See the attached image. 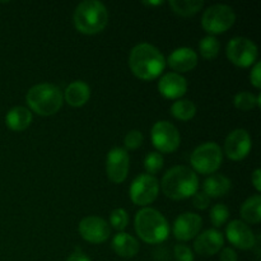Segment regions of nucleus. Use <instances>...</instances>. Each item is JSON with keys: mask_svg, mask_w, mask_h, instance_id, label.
<instances>
[{"mask_svg": "<svg viewBox=\"0 0 261 261\" xmlns=\"http://www.w3.org/2000/svg\"><path fill=\"white\" fill-rule=\"evenodd\" d=\"M129 66L133 74L142 81H153L165 70L166 59L155 46L143 42L130 51Z\"/></svg>", "mask_w": 261, "mask_h": 261, "instance_id": "nucleus-1", "label": "nucleus"}, {"mask_svg": "<svg viewBox=\"0 0 261 261\" xmlns=\"http://www.w3.org/2000/svg\"><path fill=\"white\" fill-rule=\"evenodd\" d=\"M161 188L163 194L173 200L188 199L198 191V175L188 166H175L165 173Z\"/></svg>", "mask_w": 261, "mask_h": 261, "instance_id": "nucleus-2", "label": "nucleus"}, {"mask_svg": "<svg viewBox=\"0 0 261 261\" xmlns=\"http://www.w3.org/2000/svg\"><path fill=\"white\" fill-rule=\"evenodd\" d=\"M135 232L140 240L150 245L166 241L170 234L167 219L154 208H143L135 216Z\"/></svg>", "mask_w": 261, "mask_h": 261, "instance_id": "nucleus-3", "label": "nucleus"}, {"mask_svg": "<svg viewBox=\"0 0 261 261\" xmlns=\"http://www.w3.org/2000/svg\"><path fill=\"white\" fill-rule=\"evenodd\" d=\"M74 25L84 35L102 32L109 23V12L103 3L98 0H86L78 4L73 15Z\"/></svg>", "mask_w": 261, "mask_h": 261, "instance_id": "nucleus-4", "label": "nucleus"}, {"mask_svg": "<svg viewBox=\"0 0 261 261\" xmlns=\"http://www.w3.org/2000/svg\"><path fill=\"white\" fill-rule=\"evenodd\" d=\"M30 111L41 116H51L61 109L64 102L63 93L56 86L50 83H41L33 86L25 96Z\"/></svg>", "mask_w": 261, "mask_h": 261, "instance_id": "nucleus-5", "label": "nucleus"}, {"mask_svg": "<svg viewBox=\"0 0 261 261\" xmlns=\"http://www.w3.org/2000/svg\"><path fill=\"white\" fill-rule=\"evenodd\" d=\"M223 152L221 147L214 142H206L194 149L190 155V163L194 172L200 175H211L214 173L222 165Z\"/></svg>", "mask_w": 261, "mask_h": 261, "instance_id": "nucleus-6", "label": "nucleus"}, {"mask_svg": "<svg viewBox=\"0 0 261 261\" xmlns=\"http://www.w3.org/2000/svg\"><path fill=\"white\" fill-rule=\"evenodd\" d=\"M236 20L234 10L229 5L214 4L204 12L201 17V25L212 35H219L228 31Z\"/></svg>", "mask_w": 261, "mask_h": 261, "instance_id": "nucleus-7", "label": "nucleus"}, {"mask_svg": "<svg viewBox=\"0 0 261 261\" xmlns=\"http://www.w3.org/2000/svg\"><path fill=\"white\" fill-rule=\"evenodd\" d=\"M227 58L240 68H249L257 60V46L246 37H233L227 43Z\"/></svg>", "mask_w": 261, "mask_h": 261, "instance_id": "nucleus-8", "label": "nucleus"}, {"mask_svg": "<svg viewBox=\"0 0 261 261\" xmlns=\"http://www.w3.org/2000/svg\"><path fill=\"white\" fill-rule=\"evenodd\" d=\"M150 138L158 153H173L177 150L181 143L177 127L166 120H161L153 125Z\"/></svg>", "mask_w": 261, "mask_h": 261, "instance_id": "nucleus-9", "label": "nucleus"}, {"mask_svg": "<svg viewBox=\"0 0 261 261\" xmlns=\"http://www.w3.org/2000/svg\"><path fill=\"white\" fill-rule=\"evenodd\" d=\"M160 193V184L158 180L152 175L142 173L130 185V199L135 205L145 206L152 204L157 199Z\"/></svg>", "mask_w": 261, "mask_h": 261, "instance_id": "nucleus-10", "label": "nucleus"}, {"mask_svg": "<svg viewBox=\"0 0 261 261\" xmlns=\"http://www.w3.org/2000/svg\"><path fill=\"white\" fill-rule=\"evenodd\" d=\"M130 158L124 148H112L106 157V173L111 182L121 184L126 180Z\"/></svg>", "mask_w": 261, "mask_h": 261, "instance_id": "nucleus-11", "label": "nucleus"}, {"mask_svg": "<svg viewBox=\"0 0 261 261\" xmlns=\"http://www.w3.org/2000/svg\"><path fill=\"white\" fill-rule=\"evenodd\" d=\"M78 229L83 240L91 244H102L107 241L111 234L110 224L103 218L96 216H89L82 219Z\"/></svg>", "mask_w": 261, "mask_h": 261, "instance_id": "nucleus-12", "label": "nucleus"}, {"mask_svg": "<svg viewBox=\"0 0 261 261\" xmlns=\"http://www.w3.org/2000/svg\"><path fill=\"white\" fill-rule=\"evenodd\" d=\"M252 147L251 137L245 129H236L228 134L224 142V153L232 161H242Z\"/></svg>", "mask_w": 261, "mask_h": 261, "instance_id": "nucleus-13", "label": "nucleus"}, {"mask_svg": "<svg viewBox=\"0 0 261 261\" xmlns=\"http://www.w3.org/2000/svg\"><path fill=\"white\" fill-rule=\"evenodd\" d=\"M201 227H203V219L199 214L195 213H182L176 218L173 222L172 232L173 236L178 240V241H190V240L195 239L200 232Z\"/></svg>", "mask_w": 261, "mask_h": 261, "instance_id": "nucleus-14", "label": "nucleus"}, {"mask_svg": "<svg viewBox=\"0 0 261 261\" xmlns=\"http://www.w3.org/2000/svg\"><path fill=\"white\" fill-rule=\"evenodd\" d=\"M226 236L227 240L237 249L250 250L256 245V237L252 229L250 228L249 224L239 219H234L227 224Z\"/></svg>", "mask_w": 261, "mask_h": 261, "instance_id": "nucleus-15", "label": "nucleus"}, {"mask_svg": "<svg viewBox=\"0 0 261 261\" xmlns=\"http://www.w3.org/2000/svg\"><path fill=\"white\" fill-rule=\"evenodd\" d=\"M224 245V237L218 229L212 228L198 234L194 241V250L200 256H213L218 254Z\"/></svg>", "mask_w": 261, "mask_h": 261, "instance_id": "nucleus-16", "label": "nucleus"}, {"mask_svg": "<svg viewBox=\"0 0 261 261\" xmlns=\"http://www.w3.org/2000/svg\"><path fill=\"white\" fill-rule=\"evenodd\" d=\"M158 91L165 98L181 99V97L188 91V82L181 74L167 73L158 82Z\"/></svg>", "mask_w": 261, "mask_h": 261, "instance_id": "nucleus-17", "label": "nucleus"}, {"mask_svg": "<svg viewBox=\"0 0 261 261\" xmlns=\"http://www.w3.org/2000/svg\"><path fill=\"white\" fill-rule=\"evenodd\" d=\"M167 64L175 73H188L198 65V54L190 47H178L170 54Z\"/></svg>", "mask_w": 261, "mask_h": 261, "instance_id": "nucleus-18", "label": "nucleus"}, {"mask_svg": "<svg viewBox=\"0 0 261 261\" xmlns=\"http://www.w3.org/2000/svg\"><path fill=\"white\" fill-rule=\"evenodd\" d=\"M64 99L73 107H82L91 97V88L83 81L71 82L64 92Z\"/></svg>", "mask_w": 261, "mask_h": 261, "instance_id": "nucleus-19", "label": "nucleus"}, {"mask_svg": "<svg viewBox=\"0 0 261 261\" xmlns=\"http://www.w3.org/2000/svg\"><path fill=\"white\" fill-rule=\"evenodd\" d=\"M112 249L121 257H134L139 252V242L134 236L125 232H119L112 239Z\"/></svg>", "mask_w": 261, "mask_h": 261, "instance_id": "nucleus-20", "label": "nucleus"}, {"mask_svg": "<svg viewBox=\"0 0 261 261\" xmlns=\"http://www.w3.org/2000/svg\"><path fill=\"white\" fill-rule=\"evenodd\" d=\"M32 112L30 109L23 106L13 107L5 116V124L13 132H23L27 129L32 122Z\"/></svg>", "mask_w": 261, "mask_h": 261, "instance_id": "nucleus-21", "label": "nucleus"}, {"mask_svg": "<svg viewBox=\"0 0 261 261\" xmlns=\"http://www.w3.org/2000/svg\"><path fill=\"white\" fill-rule=\"evenodd\" d=\"M229 190H231V180L219 173L211 175L203 184V193H205L209 198H221Z\"/></svg>", "mask_w": 261, "mask_h": 261, "instance_id": "nucleus-22", "label": "nucleus"}, {"mask_svg": "<svg viewBox=\"0 0 261 261\" xmlns=\"http://www.w3.org/2000/svg\"><path fill=\"white\" fill-rule=\"evenodd\" d=\"M241 218L244 219V223L246 224H259L261 221V196H251L242 204L240 209Z\"/></svg>", "mask_w": 261, "mask_h": 261, "instance_id": "nucleus-23", "label": "nucleus"}, {"mask_svg": "<svg viewBox=\"0 0 261 261\" xmlns=\"http://www.w3.org/2000/svg\"><path fill=\"white\" fill-rule=\"evenodd\" d=\"M171 114L175 119L181 121H189L196 114V106L190 99H177L171 106Z\"/></svg>", "mask_w": 261, "mask_h": 261, "instance_id": "nucleus-24", "label": "nucleus"}, {"mask_svg": "<svg viewBox=\"0 0 261 261\" xmlns=\"http://www.w3.org/2000/svg\"><path fill=\"white\" fill-rule=\"evenodd\" d=\"M203 0H171L170 7L181 17H191L203 8Z\"/></svg>", "mask_w": 261, "mask_h": 261, "instance_id": "nucleus-25", "label": "nucleus"}, {"mask_svg": "<svg viewBox=\"0 0 261 261\" xmlns=\"http://www.w3.org/2000/svg\"><path fill=\"white\" fill-rule=\"evenodd\" d=\"M260 101H261L260 94L256 97L255 94H252L251 92L244 91V92H240V93H237L236 96H234L233 105L236 109L241 110V111H250V110H252L254 107L260 106L261 105Z\"/></svg>", "mask_w": 261, "mask_h": 261, "instance_id": "nucleus-26", "label": "nucleus"}, {"mask_svg": "<svg viewBox=\"0 0 261 261\" xmlns=\"http://www.w3.org/2000/svg\"><path fill=\"white\" fill-rule=\"evenodd\" d=\"M219 41L217 40V37L214 36H206L203 40L199 42V51H200V55L203 56L206 60H212V59H216L219 54Z\"/></svg>", "mask_w": 261, "mask_h": 261, "instance_id": "nucleus-27", "label": "nucleus"}, {"mask_svg": "<svg viewBox=\"0 0 261 261\" xmlns=\"http://www.w3.org/2000/svg\"><path fill=\"white\" fill-rule=\"evenodd\" d=\"M211 221L214 224V227H222L223 224L227 223L229 218V211L224 204H216V205L212 206L211 209Z\"/></svg>", "mask_w": 261, "mask_h": 261, "instance_id": "nucleus-28", "label": "nucleus"}, {"mask_svg": "<svg viewBox=\"0 0 261 261\" xmlns=\"http://www.w3.org/2000/svg\"><path fill=\"white\" fill-rule=\"evenodd\" d=\"M163 160L162 154L158 152H150L145 155V160H144V168L147 171L148 175H154L157 173L158 171L162 170L163 167Z\"/></svg>", "mask_w": 261, "mask_h": 261, "instance_id": "nucleus-29", "label": "nucleus"}, {"mask_svg": "<svg viewBox=\"0 0 261 261\" xmlns=\"http://www.w3.org/2000/svg\"><path fill=\"white\" fill-rule=\"evenodd\" d=\"M110 224L116 231H124L129 224V216H127L126 211L122 208L114 209L110 214Z\"/></svg>", "mask_w": 261, "mask_h": 261, "instance_id": "nucleus-30", "label": "nucleus"}, {"mask_svg": "<svg viewBox=\"0 0 261 261\" xmlns=\"http://www.w3.org/2000/svg\"><path fill=\"white\" fill-rule=\"evenodd\" d=\"M143 142H144V137H143L142 132H139V130H132V132H129L125 135L124 144L126 149H138L139 147H142Z\"/></svg>", "mask_w": 261, "mask_h": 261, "instance_id": "nucleus-31", "label": "nucleus"}, {"mask_svg": "<svg viewBox=\"0 0 261 261\" xmlns=\"http://www.w3.org/2000/svg\"><path fill=\"white\" fill-rule=\"evenodd\" d=\"M173 255L177 261H194V252L184 244H177L173 247Z\"/></svg>", "mask_w": 261, "mask_h": 261, "instance_id": "nucleus-32", "label": "nucleus"}, {"mask_svg": "<svg viewBox=\"0 0 261 261\" xmlns=\"http://www.w3.org/2000/svg\"><path fill=\"white\" fill-rule=\"evenodd\" d=\"M193 205L195 206L196 209H200V211H204V209L208 208L211 205V198L206 195L203 191H196L193 195Z\"/></svg>", "mask_w": 261, "mask_h": 261, "instance_id": "nucleus-33", "label": "nucleus"}, {"mask_svg": "<svg viewBox=\"0 0 261 261\" xmlns=\"http://www.w3.org/2000/svg\"><path fill=\"white\" fill-rule=\"evenodd\" d=\"M250 81H251L252 86L255 88H261V64L260 61H256L254 68L251 69V74H250Z\"/></svg>", "mask_w": 261, "mask_h": 261, "instance_id": "nucleus-34", "label": "nucleus"}, {"mask_svg": "<svg viewBox=\"0 0 261 261\" xmlns=\"http://www.w3.org/2000/svg\"><path fill=\"white\" fill-rule=\"evenodd\" d=\"M219 259H221V261H237V254L231 247H226L221 251Z\"/></svg>", "mask_w": 261, "mask_h": 261, "instance_id": "nucleus-35", "label": "nucleus"}, {"mask_svg": "<svg viewBox=\"0 0 261 261\" xmlns=\"http://www.w3.org/2000/svg\"><path fill=\"white\" fill-rule=\"evenodd\" d=\"M251 182H252V185H254V188L256 189L257 193H260L261 191V170L260 168H256V170L252 172Z\"/></svg>", "mask_w": 261, "mask_h": 261, "instance_id": "nucleus-36", "label": "nucleus"}, {"mask_svg": "<svg viewBox=\"0 0 261 261\" xmlns=\"http://www.w3.org/2000/svg\"><path fill=\"white\" fill-rule=\"evenodd\" d=\"M65 261H91V259L87 255L82 254V252H75L71 256H69Z\"/></svg>", "mask_w": 261, "mask_h": 261, "instance_id": "nucleus-37", "label": "nucleus"}, {"mask_svg": "<svg viewBox=\"0 0 261 261\" xmlns=\"http://www.w3.org/2000/svg\"><path fill=\"white\" fill-rule=\"evenodd\" d=\"M145 5H161L163 4V2H144Z\"/></svg>", "mask_w": 261, "mask_h": 261, "instance_id": "nucleus-38", "label": "nucleus"}]
</instances>
